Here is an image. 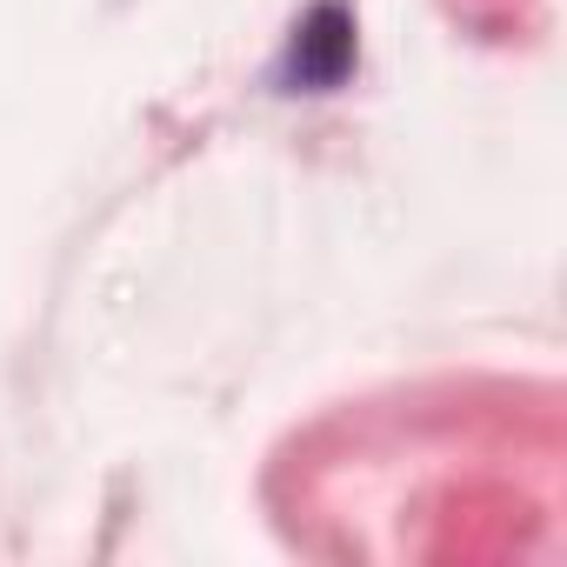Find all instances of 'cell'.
Listing matches in <instances>:
<instances>
[{
    "label": "cell",
    "mask_w": 567,
    "mask_h": 567,
    "mask_svg": "<svg viewBox=\"0 0 567 567\" xmlns=\"http://www.w3.org/2000/svg\"><path fill=\"white\" fill-rule=\"evenodd\" d=\"M348 68H354V14L341 8V0H321V8L295 28L280 81H288V87H308V94H328V87L348 81Z\"/></svg>",
    "instance_id": "obj_1"
}]
</instances>
